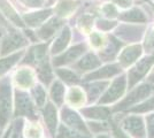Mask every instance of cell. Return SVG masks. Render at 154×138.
<instances>
[{
    "instance_id": "cell-24",
    "label": "cell",
    "mask_w": 154,
    "mask_h": 138,
    "mask_svg": "<svg viewBox=\"0 0 154 138\" xmlns=\"http://www.w3.org/2000/svg\"><path fill=\"white\" fill-rule=\"evenodd\" d=\"M121 20L127 21V22H138V23H144L146 22V16L141 12L140 9L135 8L130 9L129 12H125L121 15Z\"/></svg>"
},
{
    "instance_id": "cell-33",
    "label": "cell",
    "mask_w": 154,
    "mask_h": 138,
    "mask_svg": "<svg viewBox=\"0 0 154 138\" xmlns=\"http://www.w3.org/2000/svg\"><path fill=\"white\" fill-rule=\"evenodd\" d=\"M42 135V129L38 125V123H30L28 124L26 129V138H39Z\"/></svg>"
},
{
    "instance_id": "cell-23",
    "label": "cell",
    "mask_w": 154,
    "mask_h": 138,
    "mask_svg": "<svg viewBox=\"0 0 154 138\" xmlns=\"http://www.w3.org/2000/svg\"><path fill=\"white\" fill-rule=\"evenodd\" d=\"M22 54H23V52L14 53V54H11L4 59H0V75L8 72L19 61L20 58L22 57Z\"/></svg>"
},
{
    "instance_id": "cell-32",
    "label": "cell",
    "mask_w": 154,
    "mask_h": 138,
    "mask_svg": "<svg viewBox=\"0 0 154 138\" xmlns=\"http://www.w3.org/2000/svg\"><path fill=\"white\" fill-rule=\"evenodd\" d=\"M90 44L93 48H100L105 45V37L101 32H98V31H94V32L91 33L90 36Z\"/></svg>"
},
{
    "instance_id": "cell-42",
    "label": "cell",
    "mask_w": 154,
    "mask_h": 138,
    "mask_svg": "<svg viewBox=\"0 0 154 138\" xmlns=\"http://www.w3.org/2000/svg\"><path fill=\"white\" fill-rule=\"evenodd\" d=\"M113 1L115 2L117 6L123 8V9L129 8V7L131 6V4H132V1H131V0H113Z\"/></svg>"
},
{
    "instance_id": "cell-11",
    "label": "cell",
    "mask_w": 154,
    "mask_h": 138,
    "mask_svg": "<svg viewBox=\"0 0 154 138\" xmlns=\"http://www.w3.org/2000/svg\"><path fill=\"white\" fill-rule=\"evenodd\" d=\"M14 83L17 89H29L35 84V72L30 68H20L14 75Z\"/></svg>"
},
{
    "instance_id": "cell-37",
    "label": "cell",
    "mask_w": 154,
    "mask_h": 138,
    "mask_svg": "<svg viewBox=\"0 0 154 138\" xmlns=\"http://www.w3.org/2000/svg\"><path fill=\"white\" fill-rule=\"evenodd\" d=\"M8 138H23L22 137V121L19 120L15 122V124L12 127V130Z\"/></svg>"
},
{
    "instance_id": "cell-28",
    "label": "cell",
    "mask_w": 154,
    "mask_h": 138,
    "mask_svg": "<svg viewBox=\"0 0 154 138\" xmlns=\"http://www.w3.org/2000/svg\"><path fill=\"white\" fill-rule=\"evenodd\" d=\"M120 41L115 40L114 38L110 39V43L108 44V46L105 48L103 51V54H101V58L105 60H109V59H113L114 55H115L117 51L120 50Z\"/></svg>"
},
{
    "instance_id": "cell-18",
    "label": "cell",
    "mask_w": 154,
    "mask_h": 138,
    "mask_svg": "<svg viewBox=\"0 0 154 138\" xmlns=\"http://www.w3.org/2000/svg\"><path fill=\"white\" fill-rule=\"evenodd\" d=\"M61 26V21L59 19H51L44 23L43 26H40V29L38 31V37L40 39H47L50 38L52 35H54L55 31L59 29V26Z\"/></svg>"
},
{
    "instance_id": "cell-7",
    "label": "cell",
    "mask_w": 154,
    "mask_h": 138,
    "mask_svg": "<svg viewBox=\"0 0 154 138\" xmlns=\"http://www.w3.org/2000/svg\"><path fill=\"white\" fill-rule=\"evenodd\" d=\"M123 130L134 138H144L146 136L145 123L140 116H128L122 121Z\"/></svg>"
},
{
    "instance_id": "cell-45",
    "label": "cell",
    "mask_w": 154,
    "mask_h": 138,
    "mask_svg": "<svg viewBox=\"0 0 154 138\" xmlns=\"http://www.w3.org/2000/svg\"><path fill=\"white\" fill-rule=\"evenodd\" d=\"M97 138H112L109 135H105V133H100V135H98Z\"/></svg>"
},
{
    "instance_id": "cell-15",
    "label": "cell",
    "mask_w": 154,
    "mask_h": 138,
    "mask_svg": "<svg viewBox=\"0 0 154 138\" xmlns=\"http://www.w3.org/2000/svg\"><path fill=\"white\" fill-rule=\"evenodd\" d=\"M43 114H44V120H45L48 130L51 131L52 135H55L57 127H58V113H57L55 106L51 103L46 104Z\"/></svg>"
},
{
    "instance_id": "cell-34",
    "label": "cell",
    "mask_w": 154,
    "mask_h": 138,
    "mask_svg": "<svg viewBox=\"0 0 154 138\" xmlns=\"http://www.w3.org/2000/svg\"><path fill=\"white\" fill-rule=\"evenodd\" d=\"M152 109H154V97L149 98L146 103H144L141 105H138L137 107H134L131 111L135 113H144L148 112V111H152Z\"/></svg>"
},
{
    "instance_id": "cell-44",
    "label": "cell",
    "mask_w": 154,
    "mask_h": 138,
    "mask_svg": "<svg viewBox=\"0 0 154 138\" xmlns=\"http://www.w3.org/2000/svg\"><path fill=\"white\" fill-rule=\"evenodd\" d=\"M0 24L1 26H7V23H6V20L4 19V16L0 14Z\"/></svg>"
},
{
    "instance_id": "cell-2",
    "label": "cell",
    "mask_w": 154,
    "mask_h": 138,
    "mask_svg": "<svg viewBox=\"0 0 154 138\" xmlns=\"http://www.w3.org/2000/svg\"><path fill=\"white\" fill-rule=\"evenodd\" d=\"M154 93V84L151 83H145L141 84L138 87H136L134 91H131L122 101L115 107L116 111H122L127 109L131 106L136 105L137 103H139L144 99L148 98L149 96H152Z\"/></svg>"
},
{
    "instance_id": "cell-10",
    "label": "cell",
    "mask_w": 154,
    "mask_h": 138,
    "mask_svg": "<svg viewBox=\"0 0 154 138\" xmlns=\"http://www.w3.org/2000/svg\"><path fill=\"white\" fill-rule=\"evenodd\" d=\"M141 46L140 45H130L125 47L119 55V61L121 67H129L134 65L141 55Z\"/></svg>"
},
{
    "instance_id": "cell-29",
    "label": "cell",
    "mask_w": 154,
    "mask_h": 138,
    "mask_svg": "<svg viewBox=\"0 0 154 138\" xmlns=\"http://www.w3.org/2000/svg\"><path fill=\"white\" fill-rule=\"evenodd\" d=\"M0 8L2 9V13L8 15V16H9V19L13 21L15 24H17V26H22V22H21V20H20V17L13 11V8L8 5L7 0H0Z\"/></svg>"
},
{
    "instance_id": "cell-4",
    "label": "cell",
    "mask_w": 154,
    "mask_h": 138,
    "mask_svg": "<svg viewBox=\"0 0 154 138\" xmlns=\"http://www.w3.org/2000/svg\"><path fill=\"white\" fill-rule=\"evenodd\" d=\"M15 116H28L30 118H36L35 105L30 96L22 90H16L15 93Z\"/></svg>"
},
{
    "instance_id": "cell-40",
    "label": "cell",
    "mask_w": 154,
    "mask_h": 138,
    "mask_svg": "<svg viewBox=\"0 0 154 138\" xmlns=\"http://www.w3.org/2000/svg\"><path fill=\"white\" fill-rule=\"evenodd\" d=\"M21 1L29 7H40L44 4V0H21Z\"/></svg>"
},
{
    "instance_id": "cell-43",
    "label": "cell",
    "mask_w": 154,
    "mask_h": 138,
    "mask_svg": "<svg viewBox=\"0 0 154 138\" xmlns=\"http://www.w3.org/2000/svg\"><path fill=\"white\" fill-rule=\"evenodd\" d=\"M113 132H114V137L115 138H129L125 133H123V131L119 130L115 125H114V128H113Z\"/></svg>"
},
{
    "instance_id": "cell-5",
    "label": "cell",
    "mask_w": 154,
    "mask_h": 138,
    "mask_svg": "<svg viewBox=\"0 0 154 138\" xmlns=\"http://www.w3.org/2000/svg\"><path fill=\"white\" fill-rule=\"evenodd\" d=\"M28 40L19 31H11L1 39L0 44V55H7L11 52H14L21 47L26 46Z\"/></svg>"
},
{
    "instance_id": "cell-21",
    "label": "cell",
    "mask_w": 154,
    "mask_h": 138,
    "mask_svg": "<svg viewBox=\"0 0 154 138\" xmlns=\"http://www.w3.org/2000/svg\"><path fill=\"white\" fill-rule=\"evenodd\" d=\"M107 84H108L107 82H93L89 85H86V94H88L89 101L92 103L98 97H100V94L106 90Z\"/></svg>"
},
{
    "instance_id": "cell-17",
    "label": "cell",
    "mask_w": 154,
    "mask_h": 138,
    "mask_svg": "<svg viewBox=\"0 0 154 138\" xmlns=\"http://www.w3.org/2000/svg\"><path fill=\"white\" fill-rule=\"evenodd\" d=\"M100 65H101V61H100V59L97 57L96 54L88 53L77 62L76 66L82 72H89V70H94Z\"/></svg>"
},
{
    "instance_id": "cell-47",
    "label": "cell",
    "mask_w": 154,
    "mask_h": 138,
    "mask_svg": "<svg viewBox=\"0 0 154 138\" xmlns=\"http://www.w3.org/2000/svg\"><path fill=\"white\" fill-rule=\"evenodd\" d=\"M0 35H1V33H0Z\"/></svg>"
},
{
    "instance_id": "cell-20",
    "label": "cell",
    "mask_w": 154,
    "mask_h": 138,
    "mask_svg": "<svg viewBox=\"0 0 154 138\" xmlns=\"http://www.w3.org/2000/svg\"><path fill=\"white\" fill-rule=\"evenodd\" d=\"M84 116L92 120H106L109 116V109L103 106H96V107H89L83 109Z\"/></svg>"
},
{
    "instance_id": "cell-13",
    "label": "cell",
    "mask_w": 154,
    "mask_h": 138,
    "mask_svg": "<svg viewBox=\"0 0 154 138\" xmlns=\"http://www.w3.org/2000/svg\"><path fill=\"white\" fill-rule=\"evenodd\" d=\"M71 38V31L68 26H64L61 30V32L58 37L55 38V40L52 44L51 52L52 54H60L64 51V48L68 46L69 41Z\"/></svg>"
},
{
    "instance_id": "cell-38",
    "label": "cell",
    "mask_w": 154,
    "mask_h": 138,
    "mask_svg": "<svg viewBox=\"0 0 154 138\" xmlns=\"http://www.w3.org/2000/svg\"><path fill=\"white\" fill-rule=\"evenodd\" d=\"M97 26H98V28H99L101 31H109L110 29H113V28L116 26V23L113 22V21L103 20V21H99Z\"/></svg>"
},
{
    "instance_id": "cell-8",
    "label": "cell",
    "mask_w": 154,
    "mask_h": 138,
    "mask_svg": "<svg viewBox=\"0 0 154 138\" xmlns=\"http://www.w3.org/2000/svg\"><path fill=\"white\" fill-rule=\"evenodd\" d=\"M61 118H62V121L66 123V125L68 128L82 132V133H85V135H90V131H89L86 124L83 122L82 118L76 112L71 111L70 108L64 107L62 112H61Z\"/></svg>"
},
{
    "instance_id": "cell-6",
    "label": "cell",
    "mask_w": 154,
    "mask_h": 138,
    "mask_svg": "<svg viewBox=\"0 0 154 138\" xmlns=\"http://www.w3.org/2000/svg\"><path fill=\"white\" fill-rule=\"evenodd\" d=\"M152 65H153L152 58H145V59L140 60L139 62H137L135 66L129 70L128 72L129 89L134 87L139 81H141V79L146 76V74L152 68Z\"/></svg>"
},
{
    "instance_id": "cell-25",
    "label": "cell",
    "mask_w": 154,
    "mask_h": 138,
    "mask_svg": "<svg viewBox=\"0 0 154 138\" xmlns=\"http://www.w3.org/2000/svg\"><path fill=\"white\" fill-rule=\"evenodd\" d=\"M119 37H121L124 40H134L140 37V30L138 28H132V26H122L121 29H119V31L116 32Z\"/></svg>"
},
{
    "instance_id": "cell-19",
    "label": "cell",
    "mask_w": 154,
    "mask_h": 138,
    "mask_svg": "<svg viewBox=\"0 0 154 138\" xmlns=\"http://www.w3.org/2000/svg\"><path fill=\"white\" fill-rule=\"evenodd\" d=\"M67 101L72 107H81L85 103V93L81 87L72 86L67 94Z\"/></svg>"
},
{
    "instance_id": "cell-12",
    "label": "cell",
    "mask_w": 154,
    "mask_h": 138,
    "mask_svg": "<svg viewBox=\"0 0 154 138\" xmlns=\"http://www.w3.org/2000/svg\"><path fill=\"white\" fill-rule=\"evenodd\" d=\"M122 67L120 65H108L103 68H99L94 72H90L85 76V81H96V79H106L112 76H115L117 74L121 72Z\"/></svg>"
},
{
    "instance_id": "cell-1",
    "label": "cell",
    "mask_w": 154,
    "mask_h": 138,
    "mask_svg": "<svg viewBox=\"0 0 154 138\" xmlns=\"http://www.w3.org/2000/svg\"><path fill=\"white\" fill-rule=\"evenodd\" d=\"M12 116V86L4 78L0 82V127H5Z\"/></svg>"
},
{
    "instance_id": "cell-31",
    "label": "cell",
    "mask_w": 154,
    "mask_h": 138,
    "mask_svg": "<svg viewBox=\"0 0 154 138\" xmlns=\"http://www.w3.org/2000/svg\"><path fill=\"white\" fill-rule=\"evenodd\" d=\"M74 9H75V4L72 1H70V0H63L57 7V13L60 16H66V15H69Z\"/></svg>"
},
{
    "instance_id": "cell-39",
    "label": "cell",
    "mask_w": 154,
    "mask_h": 138,
    "mask_svg": "<svg viewBox=\"0 0 154 138\" xmlns=\"http://www.w3.org/2000/svg\"><path fill=\"white\" fill-rule=\"evenodd\" d=\"M90 128L91 130L96 133H101V131H106L108 129L107 123H94V122H91Z\"/></svg>"
},
{
    "instance_id": "cell-41",
    "label": "cell",
    "mask_w": 154,
    "mask_h": 138,
    "mask_svg": "<svg viewBox=\"0 0 154 138\" xmlns=\"http://www.w3.org/2000/svg\"><path fill=\"white\" fill-rule=\"evenodd\" d=\"M82 26H83L84 30H89L91 26H92V23H93V20L90 16H83L82 17Z\"/></svg>"
},
{
    "instance_id": "cell-3",
    "label": "cell",
    "mask_w": 154,
    "mask_h": 138,
    "mask_svg": "<svg viewBox=\"0 0 154 138\" xmlns=\"http://www.w3.org/2000/svg\"><path fill=\"white\" fill-rule=\"evenodd\" d=\"M125 89H127V78L122 75L113 81V83L109 85V87L103 93V96H101L99 104L107 105V104L115 103L116 100H119L124 94Z\"/></svg>"
},
{
    "instance_id": "cell-27",
    "label": "cell",
    "mask_w": 154,
    "mask_h": 138,
    "mask_svg": "<svg viewBox=\"0 0 154 138\" xmlns=\"http://www.w3.org/2000/svg\"><path fill=\"white\" fill-rule=\"evenodd\" d=\"M58 138H90V135H85L76 130H72L67 125H61L58 132Z\"/></svg>"
},
{
    "instance_id": "cell-35",
    "label": "cell",
    "mask_w": 154,
    "mask_h": 138,
    "mask_svg": "<svg viewBox=\"0 0 154 138\" xmlns=\"http://www.w3.org/2000/svg\"><path fill=\"white\" fill-rule=\"evenodd\" d=\"M101 12L108 19H113V17L117 16V9H116V7L113 4H105L101 7Z\"/></svg>"
},
{
    "instance_id": "cell-14",
    "label": "cell",
    "mask_w": 154,
    "mask_h": 138,
    "mask_svg": "<svg viewBox=\"0 0 154 138\" xmlns=\"http://www.w3.org/2000/svg\"><path fill=\"white\" fill-rule=\"evenodd\" d=\"M52 14V9H44V11H39V12H33L29 13L23 16V20L26 24L31 28L40 26L44 24L45 22Z\"/></svg>"
},
{
    "instance_id": "cell-16",
    "label": "cell",
    "mask_w": 154,
    "mask_h": 138,
    "mask_svg": "<svg viewBox=\"0 0 154 138\" xmlns=\"http://www.w3.org/2000/svg\"><path fill=\"white\" fill-rule=\"evenodd\" d=\"M26 60L29 63L40 66L46 61V45L45 44H39L33 46L26 57Z\"/></svg>"
},
{
    "instance_id": "cell-46",
    "label": "cell",
    "mask_w": 154,
    "mask_h": 138,
    "mask_svg": "<svg viewBox=\"0 0 154 138\" xmlns=\"http://www.w3.org/2000/svg\"><path fill=\"white\" fill-rule=\"evenodd\" d=\"M0 135H1V133H0Z\"/></svg>"
},
{
    "instance_id": "cell-36",
    "label": "cell",
    "mask_w": 154,
    "mask_h": 138,
    "mask_svg": "<svg viewBox=\"0 0 154 138\" xmlns=\"http://www.w3.org/2000/svg\"><path fill=\"white\" fill-rule=\"evenodd\" d=\"M146 136L154 138V113L146 116Z\"/></svg>"
},
{
    "instance_id": "cell-22",
    "label": "cell",
    "mask_w": 154,
    "mask_h": 138,
    "mask_svg": "<svg viewBox=\"0 0 154 138\" xmlns=\"http://www.w3.org/2000/svg\"><path fill=\"white\" fill-rule=\"evenodd\" d=\"M64 93L66 89L63 84L60 81H54L51 86V98L58 106L62 105L64 100Z\"/></svg>"
},
{
    "instance_id": "cell-9",
    "label": "cell",
    "mask_w": 154,
    "mask_h": 138,
    "mask_svg": "<svg viewBox=\"0 0 154 138\" xmlns=\"http://www.w3.org/2000/svg\"><path fill=\"white\" fill-rule=\"evenodd\" d=\"M85 52V46L83 44H78L70 47L68 51L60 54L58 58L54 59V65L55 66H63V65H68L74 61H76L83 53Z\"/></svg>"
},
{
    "instance_id": "cell-26",
    "label": "cell",
    "mask_w": 154,
    "mask_h": 138,
    "mask_svg": "<svg viewBox=\"0 0 154 138\" xmlns=\"http://www.w3.org/2000/svg\"><path fill=\"white\" fill-rule=\"evenodd\" d=\"M57 74L60 78L68 84H74V83H77L79 81V77L76 72L70 70V69H67V68H63V69L59 68V69H57Z\"/></svg>"
},
{
    "instance_id": "cell-30",
    "label": "cell",
    "mask_w": 154,
    "mask_h": 138,
    "mask_svg": "<svg viewBox=\"0 0 154 138\" xmlns=\"http://www.w3.org/2000/svg\"><path fill=\"white\" fill-rule=\"evenodd\" d=\"M33 98H35V101H36V105L38 106V107L45 106L46 92L45 89L40 84H37V85L33 86Z\"/></svg>"
}]
</instances>
